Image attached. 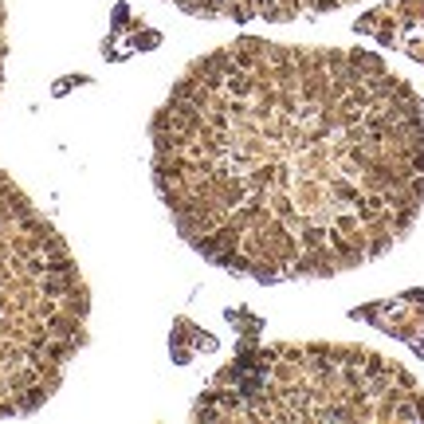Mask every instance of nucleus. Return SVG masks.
I'll use <instances>...</instances> for the list:
<instances>
[{"mask_svg":"<svg viewBox=\"0 0 424 424\" xmlns=\"http://www.w3.org/2000/svg\"><path fill=\"white\" fill-rule=\"evenodd\" d=\"M87 318L90 291L67 240L0 169V420L36 413L60 393L67 365L87 346Z\"/></svg>","mask_w":424,"mask_h":424,"instance_id":"nucleus-2","label":"nucleus"},{"mask_svg":"<svg viewBox=\"0 0 424 424\" xmlns=\"http://www.w3.org/2000/svg\"><path fill=\"white\" fill-rule=\"evenodd\" d=\"M362 318H374L377 326H385L389 334L397 338H420L424 334V295H401L385 306H374V310H362Z\"/></svg>","mask_w":424,"mask_h":424,"instance_id":"nucleus-6","label":"nucleus"},{"mask_svg":"<svg viewBox=\"0 0 424 424\" xmlns=\"http://www.w3.org/2000/svg\"><path fill=\"white\" fill-rule=\"evenodd\" d=\"M181 12L193 16H217V20H267V24H287L299 16H318V12L346 8L354 0H165Z\"/></svg>","mask_w":424,"mask_h":424,"instance_id":"nucleus-4","label":"nucleus"},{"mask_svg":"<svg viewBox=\"0 0 424 424\" xmlns=\"http://www.w3.org/2000/svg\"><path fill=\"white\" fill-rule=\"evenodd\" d=\"M197 420H424L404 365L334 342H279L228 362L200 393Z\"/></svg>","mask_w":424,"mask_h":424,"instance_id":"nucleus-3","label":"nucleus"},{"mask_svg":"<svg viewBox=\"0 0 424 424\" xmlns=\"http://www.w3.org/2000/svg\"><path fill=\"white\" fill-rule=\"evenodd\" d=\"M149 142L185 244L259 283L354 271L424 208V102L374 51L232 40L185 67Z\"/></svg>","mask_w":424,"mask_h":424,"instance_id":"nucleus-1","label":"nucleus"},{"mask_svg":"<svg viewBox=\"0 0 424 424\" xmlns=\"http://www.w3.org/2000/svg\"><path fill=\"white\" fill-rule=\"evenodd\" d=\"M357 32L374 36L385 48H397L424 63V0H393L357 20Z\"/></svg>","mask_w":424,"mask_h":424,"instance_id":"nucleus-5","label":"nucleus"}]
</instances>
